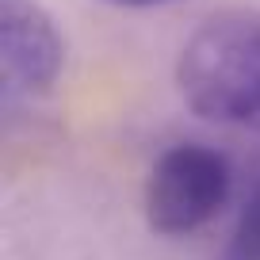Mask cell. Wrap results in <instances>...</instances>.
I'll return each instance as SVG.
<instances>
[{
  "label": "cell",
  "instance_id": "obj_5",
  "mask_svg": "<svg viewBox=\"0 0 260 260\" xmlns=\"http://www.w3.org/2000/svg\"><path fill=\"white\" fill-rule=\"evenodd\" d=\"M111 8H165V4H180V0H100Z\"/></svg>",
  "mask_w": 260,
  "mask_h": 260
},
{
  "label": "cell",
  "instance_id": "obj_3",
  "mask_svg": "<svg viewBox=\"0 0 260 260\" xmlns=\"http://www.w3.org/2000/svg\"><path fill=\"white\" fill-rule=\"evenodd\" d=\"M65 69V39L39 0H0V88L46 96Z\"/></svg>",
  "mask_w": 260,
  "mask_h": 260
},
{
  "label": "cell",
  "instance_id": "obj_4",
  "mask_svg": "<svg viewBox=\"0 0 260 260\" xmlns=\"http://www.w3.org/2000/svg\"><path fill=\"white\" fill-rule=\"evenodd\" d=\"M222 260H260V180L245 195V207L234 222V234L226 241Z\"/></svg>",
  "mask_w": 260,
  "mask_h": 260
},
{
  "label": "cell",
  "instance_id": "obj_2",
  "mask_svg": "<svg viewBox=\"0 0 260 260\" xmlns=\"http://www.w3.org/2000/svg\"><path fill=\"white\" fill-rule=\"evenodd\" d=\"M230 161L211 146L180 142L165 149L146 180V222L165 237L203 230L230 199Z\"/></svg>",
  "mask_w": 260,
  "mask_h": 260
},
{
  "label": "cell",
  "instance_id": "obj_1",
  "mask_svg": "<svg viewBox=\"0 0 260 260\" xmlns=\"http://www.w3.org/2000/svg\"><path fill=\"white\" fill-rule=\"evenodd\" d=\"M176 88L199 119L260 130V16L207 19L176 57Z\"/></svg>",
  "mask_w": 260,
  "mask_h": 260
},
{
  "label": "cell",
  "instance_id": "obj_6",
  "mask_svg": "<svg viewBox=\"0 0 260 260\" xmlns=\"http://www.w3.org/2000/svg\"><path fill=\"white\" fill-rule=\"evenodd\" d=\"M256 180H260V176H256Z\"/></svg>",
  "mask_w": 260,
  "mask_h": 260
}]
</instances>
